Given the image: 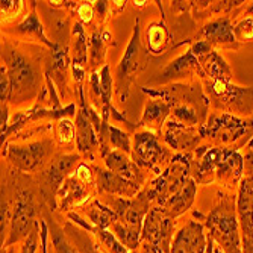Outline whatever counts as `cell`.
<instances>
[{
	"label": "cell",
	"instance_id": "obj_1",
	"mask_svg": "<svg viewBox=\"0 0 253 253\" xmlns=\"http://www.w3.org/2000/svg\"><path fill=\"white\" fill-rule=\"evenodd\" d=\"M2 64L6 67L9 75V100L23 102L31 99L38 86V73L35 65L18 50L9 47L6 44L2 47Z\"/></svg>",
	"mask_w": 253,
	"mask_h": 253
},
{
	"label": "cell",
	"instance_id": "obj_2",
	"mask_svg": "<svg viewBox=\"0 0 253 253\" xmlns=\"http://www.w3.org/2000/svg\"><path fill=\"white\" fill-rule=\"evenodd\" d=\"M238 224L231 202H221L206 217V227L210 229L212 240L223 247L224 253H243Z\"/></svg>",
	"mask_w": 253,
	"mask_h": 253
},
{
	"label": "cell",
	"instance_id": "obj_3",
	"mask_svg": "<svg viewBox=\"0 0 253 253\" xmlns=\"http://www.w3.org/2000/svg\"><path fill=\"white\" fill-rule=\"evenodd\" d=\"M190 173V156H176L166 171L159 176L153 183V191L149 193V197H155L161 205H166L171 197H174L188 182Z\"/></svg>",
	"mask_w": 253,
	"mask_h": 253
},
{
	"label": "cell",
	"instance_id": "obj_4",
	"mask_svg": "<svg viewBox=\"0 0 253 253\" xmlns=\"http://www.w3.org/2000/svg\"><path fill=\"white\" fill-rule=\"evenodd\" d=\"M173 231H174V223L170 214L166 211L163 206H158L149 211L144 224H143V232L141 240L146 243H150L156 247H159L164 253H170L171 250V240H173Z\"/></svg>",
	"mask_w": 253,
	"mask_h": 253
},
{
	"label": "cell",
	"instance_id": "obj_5",
	"mask_svg": "<svg viewBox=\"0 0 253 253\" xmlns=\"http://www.w3.org/2000/svg\"><path fill=\"white\" fill-rule=\"evenodd\" d=\"M253 126V122L241 120L232 114H211L206 125L202 127L200 135L211 136L214 140H218L224 144L234 143L240 136L249 132V129Z\"/></svg>",
	"mask_w": 253,
	"mask_h": 253
},
{
	"label": "cell",
	"instance_id": "obj_6",
	"mask_svg": "<svg viewBox=\"0 0 253 253\" xmlns=\"http://www.w3.org/2000/svg\"><path fill=\"white\" fill-rule=\"evenodd\" d=\"M37 224L38 223L35 221V206H34L32 194L25 191L17 197V202L14 205L12 220L9 227V238L5 246L18 243L23 238L26 240Z\"/></svg>",
	"mask_w": 253,
	"mask_h": 253
},
{
	"label": "cell",
	"instance_id": "obj_7",
	"mask_svg": "<svg viewBox=\"0 0 253 253\" xmlns=\"http://www.w3.org/2000/svg\"><path fill=\"white\" fill-rule=\"evenodd\" d=\"M53 143L50 140H41L26 146H11L6 156L11 163L23 171L38 170L52 153Z\"/></svg>",
	"mask_w": 253,
	"mask_h": 253
},
{
	"label": "cell",
	"instance_id": "obj_8",
	"mask_svg": "<svg viewBox=\"0 0 253 253\" xmlns=\"http://www.w3.org/2000/svg\"><path fill=\"white\" fill-rule=\"evenodd\" d=\"M149 193H143L135 199H117L112 210L117 214L119 223L141 234L144 220L149 214Z\"/></svg>",
	"mask_w": 253,
	"mask_h": 253
},
{
	"label": "cell",
	"instance_id": "obj_9",
	"mask_svg": "<svg viewBox=\"0 0 253 253\" xmlns=\"http://www.w3.org/2000/svg\"><path fill=\"white\" fill-rule=\"evenodd\" d=\"M132 156L138 166L156 169L158 166L167 163L170 152L159 146L156 136L152 132H141L136 133L133 138Z\"/></svg>",
	"mask_w": 253,
	"mask_h": 253
},
{
	"label": "cell",
	"instance_id": "obj_10",
	"mask_svg": "<svg viewBox=\"0 0 253 253\" xmlns=\"http://www.w3.org/2000/svg\"><path fill=\"white\" fill-rule=\"evenodd\" d=\"M211 93L221 100L227 111L250 114L253 111V88H240L229 82H212Z\"/></svg>",
	"mask_w": 253,
	"mask_h": 253
},
{
	"label": "cell",
	"instance_id": "obj_11",
	"mask_svg": "<svg viewBox=\"0 0 253 253\" xmlns=\"http://www.w3.org/2000/svg\"><path fill=\"white\" fill-rule=\"evenodd\" d=\"M238 223L243 234L244 253H253V180L246 179L241 182L238 202Z\"/></svg>",
	"mask_w": 253,
	"mask_h": 253
},
{
	"label": "cell",
	"instance_id": "obj_12",
	"mask_svg": "<svg viewBox=\"0 0 253 253\" xmlns=\"http://www.w3.org/2000/svg\"><path fill=\"white\" fill-rule=\"evenodd\" d=\"M208 240L199 221H188L174 237L170 253H205Z\"/></svg>",
	"mask_w": 253,
	"mask_h": 253
},
{
	"label": "cell",
	"instance_id": "obj_13",
	"mask_svg": "<svg viewBox=\"0 0 253 253\" xmlns=\"http://www.w3.org/2000/svg\"><path fill=\"white\" fill-rule=\"evenodd\" d=\"M138 52H140V29H138V23L135 26V32L133 37L127 45V50L119 65L117 70V93L122 96V99H126L127 93H129V86L132 82V75L135 73L136 67H138Z\"/></svg>",
	"mask_w": 253,
	"mask_h": 253
},
{
	"label": "cell",
	"instance_id": "obj_14",
	"mask_svg": "<svg viewBox=\"0 0 253 253\" xmlns=\"http://www.w3.org/2000/svg\"><path fill=\"white\" fill-rule=\"evenodd\" d=\"M81 91V109L76 117V144L82 153H91L97 146V132L91 119V108L86 106Z\"/></svg>",
	"mask_w": 253,
	"mask_h": 253
},
{
	"label": "cell",
	"instance_id": "obj_15",
	"mask_svg": "<svg viewBox=\"0 0 253 253\" xmlns=\"http://www.w3.org/2000/svg\"><path fill=\"white\" fill-rule=\"evenodd\" d=\"M105 164L109 171L119 174L120 177H123L129 182L141 185L143 173L140 170V166H138L135 161H132L126 153L119 152V150H111L105 156Z\"/></svg>",
	"mask_w": 253,
	"mask_h": 253
},
{
	"label": "cell",
	"instance_id": "obj_16",
	"mask_svg": "<svg viewBox=\"0 0 253 253\" xmlns=\"http://www.w3.org/2000/svg\"><path fill=\"white\" fill-rule=\"evenodd\" d=\"M166 141L176 150L193 149L199 141V133L193 126H187L180 122H170L167 123Z\"/></svg>",
	"mask_w": 253,
	"mask_h": 253
},
{
	"label": "cell",
	"instance_id": "obj_17",
	"mask_svg": "<svg viewBox=\"0 0 253 253\" xmlns=\"http://www.w3.org/2000/svg\"><path fill=\"white\" fill-rule=\"evenodd\" d=\"M99 183L103 191H106L109 194H119L123 199L133 197L138 193V190H140V185H138V183L129 182L109 170L99 171Z\"/></svg>",
	"mask_w": 253,
	"mask_h": 253
},
{
	"label": "cell",
	"instance_id": "obj_18",
	"mask_svg": "<svg viewBox=\"0 0 253 253\" xmlns=\"http://www.w3.org/2000/svg\"><path fill=\"white\" fill-rule=\"evenodd\" d=\"M202 34L211 45L218 44V45H229V47H237L234 28L231 26L227 18H220L217 21L210 23V25H206Z\"/></svg>",
	"mask_w": 253,
	"mask_h": 253
},
{
	"label": "cell",
	"instance_id": "obj_19",
	"mask_svg": "<svg viewBox=\"0 0 253 253\" xmlns=\"http://www.w3.org/2000/svg\"><path fill=\"white\" fill-rule=\"evenodd\" d=\"M70 217V220H73L78 226H81L82 229H85L86 232H91V234H94V237L105 246V249L109 252V253H132L129 252L120 241L119 238L114 235L112 232H109L108 229H100V227H94L93 224H88L85 223V220H82L79 215L76 214H70L68 215Z\"/></svg>",
	"mask_w": 253,
	"mask_h": 253
},
{
	"label": "cell",
	"instance_id": "obj_20",
	"mask_svg": "<svg viewBox=\"0 0 253 253\" xmlns=\"http://www.w3.org/2000/svg\"><path fill=\"white\" fill-rule=\"evenodd\" d=\"M191 72H197L200 75H205L202 70L200 61L191 52H188L185 55H182L180 58H177L176 61H173L166 68L164 73L161 75V81H170L174 78H182V76H185Z\"/></svg>",
	"mask_w": 253,
	"mask_h": 253
},
{
	"label": "cell",
	"instance_id": "obj_21",
	"mask_svg": "<svg viewBox=\"0 0 253 253\" xmlns=\"http://www.w3.org/2000/svg\"><path fill=\"white\" fill-rule=\"evenodd\" d=\"M194 196H196V182L193 179H188L185 187H183L174 197H171L163 208H166V211L170 214L171 218H176L182 215L193 205Z\"/></svg>",
	"mask_w": 253,
	"mask_h": 253
},
{
	"label": "cell",
	"instance_id": "obj_22",
	"mask_svg": "<svg viewBox=\"0 0 253 253\" xmlns=\"http://www.w3.org/2000/svg\"><path fill=\"white\" fill-rule=\"evenodd\" d=\"M78 161L76 155H65L61 156L58 159H55L50 169L45 171L44 177H45V185H47L50 190H56L59 185H62V180L67 176V173L70 171Z\"/></svg>",
	"mask_w": 253,
	"mask_h": 253
},
{
	"label": "cell",
	"instance_id": "obj_23",
	"mask_svg": "<svg viewBox=\"0 0 253 253\" xmlns=\"http://www.w3.org/2000/svg\"><path fill=\"white\" fill-rule=\"evenodd\" d=\"M200 65L203 67L205 73L208 75L214 82L221 81V82H229L231 81V68L226 64V61L217 53L211 52L206 56L200 58Z\"/></svg>",
	"mask_w": 253,
	"mask_h": 253
},
{
	"label": "cell",
	"instance_id": "obj_24",
	"mask_svg": "<svg viewBox=\"0 0 253 253\" xmlns=\"http://www.w3.org/2000/svg\"><path fill=\"white\" fill-rule=\"evenodd\" d=\"M64 231H65V235L68 237V240L72 241V244L79 250V253H102V250L97 247V244L93 241V238L86 234L85 229L76 227L68 221L64 226Z\"/></svg>",
	"mask_w": 253,
	"mask_h": 253
},
{
	"label": "cell",
	"instance_id": "obj_25",
	"mask_svg": "<svg viewBox=\"0 0 253 253\" xmlns=\"http://www.w3.org/2000/svg\"><path fill=\"white\" fill-rule=\"evenodd\" d=\"M170 114V105L163 100H152L146 105L143 119L140 122L141 126H150V127H159L163 126L164 120Z\"/></svg>",
	"mask_w": 253,
	"mask_h": 253
},
{
	"label": "cell",
	"instance_id": "obj_26",
	"mask_svg": "<svg viewBox=\"0 0 253 253\" xmlns=\"http://www.w3.org/2000/svg\"><path fill=\"white\" fill-rule=\"evenodd\" d=\"M86 215L94 227H100V229H108L109 226H112L117 221V214L114 212V210L108 208V206L99 202H94L89 206Z\"/></svg>",
	"mask_w": 253,
	"mask_h": 253
},
{
	"label": "cell",
	"instance_id": "obj_27",
	"mask_svg": "<svg viewBox=\"0 0 253 253\" xmlns=\"http://www.w3.org/2000/svg\"><path fill=\"white\" fill-rule=\"evenodd\" d=\"M73 34H75V40H73V50H75V68H79L82 65L86 64L88 61V42L85 38V32L82 31L81 25H75L73 26Z\"/></svg>",
	"mask_w": 253,
	"mask_h": 253
},
{
	"label": "cell",
	"instance_id": "obj_28",
	"mask_svg": "<svg viewBox=\"0 0 253 253\" xmlns=\"http://www.w3.org/2000/svg\"><path fill=\"white\" fill-rule=\"evenodd\" d=\"M50 235H52V244H53L55 253H79V250L72 244V241L65 235L64 229L59 227L53 220L50 223Z\"/></svg>",
	"mask_w": 253,
	"mask_h": 253
},
{
	"label": "cell",
	"instance_id": "obj_29",
	"mask_svg": "<svg viewBox=\"0 0 253 253\" xmlns=\"http://www.w3.org/2000/svg\"><path fill=\"white\" fill-rule=\"evenodd\" d=\"M17 31L18 32H21V34H28V35H34L35 38H38V40H41L44 44H47L49 47H52V49H55V45L45 38V35H44V31H42V26H41V23H40V20H38V17L32 12L31 15H28L25 20H23L20 25L17 26Z\"/></svg>",
	"mask_w": 253,
	"mask_h": 253
},
{
	"label": "cell",
	"instance_id": "obj_30",
	"mask_svg": "<svg viewBox=\"0 0 253 253\" xmlns=\"http://www.w3.org/2000/svg\"><path fill=\"white\" fill-rule=\"evenodd\" d=\"M112 234L116 235L119 238V241L127 249V250H135L138 247V244H140V240H141V234L140 232H135L132 231V229L123 226L122 223L116 221L112 226Z\"/></svg>",
	"mask_w": 253,
	"mask_h": 253
},
{
	"label": "cell",
	"instance_id": "obj_31",
	"mask_svg": "<svg viewBox=\"0 0 253 253\" xmlns=\"http://www.w3.org/2000/svg\"><path fill=\"white\" fill-rule=\"evenodd\" d=\"M108 138H109V144L112 147H116L119 152H123L126 155H129L132 152L130 138L126 132L117 129L116 126H109L108 127Z\"/></svg>",
	"mask_w": 253,
	"mask_h": 253
},
{
	"label": "cell",
	"instance_id": "obj_32",
	"mask_svg": "<svg viewBox=\"0 0 253 253\" xmlns=\"http://www.w3.org/2000/svg\"><path fill=\"white\" fill-rule=\"evenodd\" d=\"M147 40H149V47L152 52L158 53L164 49L166 41H167V34L164 26L161 25H153L150 31L147 32Z\"/></svg>",
	"mask_w": 253,
	"mask_h": 253
},
{
	"label": "cell",
	"instance_id": "obj_33",
	"mask_svg": "<svg viewBox=\"0 0 253 253\" xmlns=\"http://www.w3.org/2000/svg\"><path fill=\"white\" fill-rule=\"evenodd\" d=\"M89 50H91V65H93V67L100 65V62L103 61V56H105V44H103V40H102L100 34L96 32L93 35Z\"/></svg>",
	"mask_w": 253,
	"mask_h": 253
},
{
	"label": "cell",
	"instance_id": "obj_34",
	"mask_svg": "<svg viewBox=\"0 0 253 253\" xmlns=\"http://www.w3.org/2000/svg\"><path fill=\"white\" fill-rule=\"evenodd\" d=\"M234 35L237 41H252L253 40V18H244L234 28Z\"/></svg>",
	"mask_w": 253,
	"mask_h": 253
},
{
	"label": "cell",
	"instance_id": "obj_35",
	"mask_svg": "<svg viewBox=\"0 0 253 253\" xmlns=\"http://www.w3.org/2000/svg\"><path fill=\"white\" fill-rule=\"evenodd\" d=\"M75 132H76V127L68 120H62L59 123V138L62 143H70L75 136Z\"/></svg>",
	"mask_w": 253,
	"mask_h": 253
},
{
	"label": "cell",
	"instance_id": "obj_36",
	"mask_svg": "<svg viewBox=\"0 0 253 253\" xmlns=\"http://www.w3.org/2000/svg\"><path fill=\"white\" fill-rule=\"evenodd\" d=\"M37 241H38V224L35 226L34 231L29 234V237L25 240L21 247V253H35L37 249Z\"/></svg>",
	"mask_w": 253,
	"mask_h": 253
},
{
	"label": "cell",
	"instance_id": "obj_37",
	"mask_svg": "<svg viewBox=\"0 0 253 253\" xmlns=\"http://www.w3.org/2000/svg\"><path fill=\"white\" fill-rule=\"evenodd\" d=\"M244 167H246L249 174H253V138L247 144V152L244 156Z\"/></svg>",
	"mask_w": 253,
	"mask_h": 253
},
{
	"label": "cell",
	"instance_id": "obj_38",
	"mask_svg": "<svg viewBox=\"0 0 253 253\" xmlns=\"http://www.w3.org/2000/svg\"><path fill=\"white\" fill-rule=\"evenodd\" d=\"M78 14L82 18V21H85V23H89L91 20H93V8H91L88 3L81 5L78 8Z\"/></svg>",
	"mask_w": 253,
	"mask_h": 253
},
{
	"label": "cell",
	"instance_id": "obj_39",
	"mask_svg": "<svg viewBox=\"0 0 253 253\" xmlns=\"http://www.w3.org/2000/svg\"><path fill=\"white\" fill-rule=\"evenodd\" d=\"M141 253H164L159 247L150 244V243H146L143 241V246H141Z\"/></svg>",
	"mask_w": 253,
	"mask_h": 253
},
{
	"label": "cell",
	"instance_id": "obj_40",
	"mask_svg": "<svg viewBox=\"0 0 253 253\" xmlns=\"http://www.w3.org/2000/svg\"><path fill=\"white\" fill-rule=\"evenodd\" d=\"M91 171H89V169L88 167H85V166H79V169H78V177L79 179H82V180H89L91 179V174H89Z\"/></svg>",
	"mask_w": 253,
	"mask_h": 253
},
{
	"label": "cell",
	"instance_id": "obj_41",
	"mask_svg": "<svg viewBox=\"0 0 253 253\" xmlns=\"http://www.w3.org/2000/svg\"><path fill=\"white\" fill-rule=\"evenodd\" d=\"M20 6V2H8V0H6V2H2V12L3 14H8V11L9 9H17Z\"/></svg>",
	"mask_w": 253,
	"mask_h": 253
},
{
	"label": "cell",
	"instance_id": "obj_42",
	"mask_svg": "<svg viewBox=\"0 0 253 253\" xmlns=\"http://www.w3.org/2000/svg\"><path fill=\"white\" fill-rule=\"evenodd\" d=\"M106 6H108V2H97V9H99V12H100L102 15L105 14Z\"/></svg>",
	"mask_w": 253,
	"mask_h": 253
},
{
	"label": "cell",
	"instance_id": "obj_43",
	"mask_svg": "<svg viewBox=\"0 0 253 253\" xmlns=\"http://www.w3.org/2000/svg\"><path fill=\"white\" fill-rule=\"evenodd\" d=\"M246 12H247V15H252V17H253V2H252V5L247 8V11H246Z\"/></svg>",
	"mask_w": 253,
	"mask_h": 253
},
{
	"label": "cell",
	"instance_id": "obj_44",
	"mask_svg": "<svg viewBox=\"0 0 253 253\" xmlns=\"http://www.w3.org/2000/svg\"><path fill=\"white\" fill-rule=\"evenodd\" d=\"M215 253H221V252H220V249H215Z\"/></svg>",
	"mask_w": 253,
	"mask_h": 253
},
{
	"label": "cell",
	"instance_id": "obj_45",
	"mask_svg": "<svg viewBox=\"0 0 253 253\" xmlns=\"http://www.w3.org/2000/svg\"><path fill=\"white\" fill-rule=\"evenodd\" d=\"M2 253H6V252H5V249H3V247H2Z\"/></svg>",
	"mask_w": 253,
	"mask_h": 253
},
{
	"label": "cell",
	"instance_id": "obj_46",
	"mask_svg": "<svg viewBox=\"0 0 253 253\" xmlns=\"http://www.w3.org/2000/svg\"><path fill=\"white\" fill-rule=\"evenodd\" d=\"M132 253H135V252H132Z\"/></svg>",
	"mask_w": 253,
	"mask_h": 253
}]
</instances>
